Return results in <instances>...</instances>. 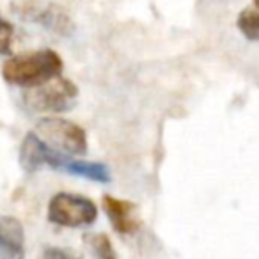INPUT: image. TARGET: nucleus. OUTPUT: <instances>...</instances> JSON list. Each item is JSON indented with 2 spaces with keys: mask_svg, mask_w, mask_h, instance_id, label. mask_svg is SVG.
I'll use <instances>...</instances> for the list:
<instances>
[{
  "mask_svg": "<svg viewBox=\"0 0 259 259\" xmlns=\"http://www.w3.org/2000/svg\"><path fill=\"white\" fill-rule=\"evenodd\" d=\"M15 11L18 16L29 22L39 23L41 27L59 34V36H69L75 30L71 18L66 15L62 8L45 0H22L16 2Z\"/></svg>",
  "mask_w": 259,
  "mask_h": 259,
  "instance_id": "obj_6",
  "label": "nucleus"
},
{
  "mask_svg": "<svg viewBox=\"0 0 259 259\" xmlns=\"http://www.w3.org/2000/svg\"><path fill=\"white\" fill-rule=\"evenodd\" d=\"M34 134L50 148L71 156L87 153V134L82 126L57 115L43 117L36 124Z\"/></svg>",
  "mask_w": 259,
  "mask_h": 259,
  "instance_id": "obj_4",
  "label": "nucleus"
},
{
  "mask_svg": "<svg viewBox=\"0 0 259 259\" xmlns=\"http://www.w3.org/2000/svg\"><path fill=\"white\" fill-rule=\"evenodd\" d=\"M41 259H78V257H75V255H71L69 252L62 250L59 247H48L45 248Z\"/></svg>",
  "mask_w": 259,
  "mask_h": 259,
  "instance_id": "obj_12",
  "label": "nucleus"
},
{
  "mask_svg": "<svg viewBox=\"0 0 259 259\" xmlns=\"http://www.w3.org/2000/svg\"><path fill=\"white\" fill-rule=\"evenodd\" d=\"M254 4H255V8L259 9V0H254Z\"/></svg>",
  "mask_w": 259,
  "mask_h": 259,
  "instance_id": "obj_13",
  "label": "nucleus"
},
{
  "mask_svg": "<svg viewBox=\"0 0 259 259\" xmlns=\"http://www.w3.org/2000/svg\"><path fill=\"white\" fill-rule=\"evenodd\" d=\"M13 36H15V29L6 18L0 16V54H9L13 45Z\"/></svg>",
  "mask_w": 259,
  "mask_h": 259,
  "instance_id": "obj_11",
  "label": "nucleus"
},
{
  "mask_svg": "<svg viewBox=\"0 0 259 259\" xmlns=\"http://www.w3.org/2000/svg\"><path fill=\"white\" fill-rule=\"evenodd\" d=\"M61 55L48 48L15 55L2 66V76L6 82L20 87H34L61 75Z\"/></svg>",
  "mask_w": 259,
  "mask_h": 259,
  "instance_id": "obj_2",
  "label": "nucleus"
},
{
  "mask_svg": "<svg viewBox=\"0 0 259 259\" xmlns=\"http://www.w3.org/2000/svg\"><path fill=\"white\" fill-rule=\"evenodd\" d=\"M87 243H89V248L93 252L94 259H119L117 254H115V248L112 245L110 238L103 233H96L91 234V236L85 238Z\"/></svg>",
  "mask_w": 259,
  "mask_h": 259,
  "instance_id": "obj_9",
  "label": "nucleus"
},
{
  "mask_svg": "<svg viewBox=\"0 0 259 259\" xmlns=\"http://www.w3.org/2000/svg\"><path fill=\"white\" fill-rule=\"evenodd\" d=\"M76 98H78V87L61 75L34 87H27L23 94L27 107L43 114H59L69 110L75 105Z\"/></svg>",
  "mask_w": 259,
  "mask_h": 259,
  "instance_id": "obj_3",
  "label": "nucleus"
},
{
  "mask_svg": "<svg viewBox=\"0 0 259 259\" xmlns=\"http://www.w3.org/2000/svg\"><path fill=\"white\" fill-rule=\"evenodd\" d=\"M47 217L52 224L62 227H85L98 219V208L83 195L59 192L48 202Z\"/></svg>",
  "mask_w": 259,
  "mask_h": 259,
  "instance_id": "obj_5",
  "label": "nucleus"
},
{
  "mask_svg": "<svg viewBox=\"0 0 259 259\" xmlns=\"http://www.w3.org/2000/svg\"><path fill=\"white\" fill-rule=\"evenodd\" d=\"M236 25L247 39L259 41V9H243L238 16Z\"/></svg>",
  "mask_w": 259,
  "mask_h": 259,
  "instance_id": "obj_10",
  "label": "nucleus"
},
{
  "mask_svg": "<svg viewBox=\"0 0 259 259\" xmlns=\"http://www.w3.org/2000/svg\"><path fill=\"white\" fill-rule=\"evenodd\" d=\"M20 163L27 172H36L43 167H50L59 172L85 178V180L96 181V183H108L110 181V170L105 163L76 160L75 156L57 151V149L45 144L34 132L27 134L22 146H20Z\"/></svg>",
  "mask_w": 259,
  "mask_h": 259,
  "instance_id": "obj_1",
  "label": "nucleus"
},
{
  "mask_svg": "<svg viewBox=\"0 0 259 259\" xmlns=\"http://www.w3.org/2000/svg\"><path fill=\"white\" fill-rule=\"evenodd\" d=\"M103 209L110 220L112 227L119 234H134L141 226L137 208L134 202L117 199L114 195H103Z\"/></svg>",
  "mask_w": 259,
  "mask_h": 259,
  "instance_id": "obj_8",
  "label": "nucleus"
},
{
  "mask_svg": "<svg viewBox=\"0 0 259 259\" xmlns=\"http://www.w3.org/2000/svg\"><path fill=\"white\" fill-rule=\"evenodd\" d=\"M0 259H25L23 224L13 215H0Z\"/></svg>",
  "mask_w": 259,
  "mask_h": 259,
  "instance_id": "obj_7",
  "label": "nucleus"
}]
</instances>
